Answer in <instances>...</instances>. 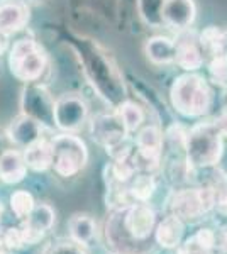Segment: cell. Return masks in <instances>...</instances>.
<instances>
[{
  "instance_id": "29",
  "label": "cell",
  "mask_w": 227,
  "mask_h": 254,
  "mask_svg": "<svg viewBox=\"0 0 227 254\" xmlns=\"http://www.w3.org/2000/svg\"><path fill=\"white\" fill-rule=\"evenodd\" d=\"M197 239L200 241L204 246H207L210 249H216V231H212V229H200L199 232L195 234Z\"/></svg>"
},
{
  "instance_id": "28",
  "label": "cell",
  "mask_w": 227,
  "mask_h": 254,
  "mask_svg": "<svg viewBox=\"0 0 227 254\" xmlns=\"http://www.w3.org/2000/svg\"><path fill=\"white\" fill-rule=\"evenodd\" d=\"M48 254H86L81 246H78L75 243H61L53 246L48 251Z\"/></svg>"
},
{
  "instance_id": "3",
  "label": "cell",
  "mask_w": 227,
  "mask_h": 254,
  "mask_svg": "<svg viewBox=\"0 0 227 254\" xmlns=\"http://www.w3.org/2000/svg\"><path fill=\"white\" fill-rule=\"evenodd\" d=\"M48 55L38 41L22 38L12 44L9 51V68L14 78L24 83H36L48 69Z\"/></svg>"
},
{
  "instance_id": "24",
  "label": "cell",
  "mask_w": 227,
  "mask_h": 254,
  "mask_svg": "<svg viewBox=\"0 0 227 254\" xmlns=\"http://www.w3.org/2000/svg\"><path fill=\"white\" fill-rule=\"evenodd\" d=\"M22 248H26V243H24L20 227H12V225L0 227V251L14 254Z\"/></svg>"
},
{
  "instance_id": "33",
  "label": "cell",
  "mask_w": 227,
  "mask_h": 254,
  "mask_svg": "<svg viewBox=\"0 0 227 254\" xmlns=\"http://www.w3.org/2000/svg\"><path fill=\"white\" fill-rule=\"evenodd\" d=\"M219 121V126H221L222 132H224V136H227V116H222L221 119H217Z\"/></svg>"
},
{
  "instance_id": "5",
  "label": "cell",
  "mask_w": 227,
  "mask_h": 254,
  "mask_svg": "<svg viewBox=\"0 0 227 254\" xmlns=\"http://www.w3.org/2000/svg\"><path fill=\"white\" fill-rule=\"evenodd\" d=\"M219 196L212 187H199V188H183L175 191L170 200V210L173 215L180 217L187 222H195L214 210L217 205Z\"/></svg>"
},
{
  "instance_id": "21",
  "label": "cell",
  "mask_w": 227,
  "mask_h": 254,
  "mask_svg": "<svg viewBox=\"0 0 227 254\" xmlns=\"http://www.w3.org/2000/svg\"><path fill=\"white\" fill-rule=\"evenodd\" d=\"M115 114L119 116V119L122 121L124 127H126L127 132H136L144 122V110L141 105H138L136 102L131 100H124L117 105Z\"/></svg>"
},
{
  "instance_id": "4",
  "label": "cell",
  "mask_w": 227,
  "mask_h": 254,
  "mask_svg": "<svg viewBox=\"0 0 227 254\" xmlns=\"http://www.w3.org/2000/svg\"><path fill=\"white\" fill-rule=\"evenodd\" d=\"M53 144V170L61 178H73L88 163V147L81 137L73 132L58 134L51 139Z\"/></svg>"
},
{
  "instance_id": "6",
  "label": "cell",
  "mask_w": 227,
  "mask_h": 254,
  "mask_svg": "<svg viewBox=\"0 0 227 254\" xmlns=\"http://www.w3.org/2000/svg\"><path fill=\"white\" fill-rule=\"evenodd\" d=\"M20 114L32 117L44 127H55V98L43 85L27 83L20 93Z\"/></svg>"
},
{
  "instance_id": "18",
  "label": "cell",
  "mask_w": 227,
  "mask_h": 254,
  "mask_svg": "<svg viewBox=\"0 0 227 254\" xmlns=\"http://www.w3.org/2000/svg\"><path fill=\"white\" fill-rule=\"evenodd\" d=\"M144 55L156 66H168L175 63V39L168 36H154L144 44Z\"/></svg>"
},
{
  "instance_id": "32",
  "label": "cell",
  "mask_w": 227,
  "mask_h": 254,
  "mask_svg": "<svg viewBox=\"0 0 227 254\" xmlns=\"http://www.w3.org/2000/svg\"><path fill=\"white\" fill-rule=\"evenodd\" d=\"M9 36H5V34H2V32H0V56L3 55V53H5V49H7V46H9Z\"/></svg>"
},
{
  "instance_id": "31",
  "label": "cell",
  "mask_w": 227,
  "mask_h": 254,
  "mask_svg": "<svg viewBox=\"0 0 227 254\" xmlns=\"http://www.w3.org/2000/svg\"><path fill=\"white\" fill-rule=\"evenodd\" d=\"M7 142H9V137H7L5 130L0 129V156L3 154V151L7 149Z\"/></svg>"
},
{
  "instance_id": "2",
  "label": "cell",
  "mask_w": 227,
  "mask_h": 254,
  "mask_svg": "<svg viewBox=\"0 0 227 254\" xmlns=\"http://www.w3.org/2000/svg\"><path fill=\"white\" fill-rule=\"evenodd\" d=\"M171 105L180 116L188 119L204 117L212 107L214 95L209 81L197 73L176 76L170 88Z\"/></svg>"
},
{
  "instance_id": "13",
  "label": "cell",
  "mask_w": 227,
  "mask_h": 254,
  "mask_svg": "<svg viewBox=\"0 0 227 254\" xmlns=\"http://www.w3.org/2000/svg\"><path fill=\"white\" fill-rule=\"evenodd\" d=\"M31 9L24 0H0V32L12 36L26 29Z\"/></svg>"
},
{
  "instance_id": "26",
  "label": "cell",
  "mask_w": 227,
  "mask_h": 254,
  "mask_svg": "<svg viewBox=\"0 0 227 254\" xmlns=\"http://www.w3.org/2000/svg\"><path fill=\"white\" fill-rule=\"evenodd\" d=\"M209 76L217 87L227 88V55H219L216 58H210Z\"/></svg>"
},
{
  "instance_id": "27",
  "label": "cell",
  "mask_w": 227,
  "mask_h": 254,
  "mask_svg": "<svg viewBox=\"0 0 227 254\" xmlns=\"http://www.w3.org/2000/svg\"><path fill=\"white\" fill-rule=\"evenodd\" d=\"M176 249H178L176 254H214V249L204 246L195 236L187 241H181V244Z\"/></svg>"
},
{
  "instance_id": "12",
  "label": "cell",
  "mask_w": 227,
  "mask_h": 254,
  "mask_svg": "<svg viewBox=\"0 0 227 254\" xmlns=\"http://www.w3.org/2000/svg\"><path fill=\"white\" fill-rule=\"evenodd\" d=\"M163 132L156 126H146L136 136V163H150L151 166H156L159 163L161 153H163Z\"/></svg>"
},
{
  "instance_id": "7",
  "label": "cell",
  "mask_w": 227,
  "mask_h": 254,
  "mask_svg": "<svg viewBox=\"0 0 227 254\" xmlns=\"http://www.w3.org/2000/svg\"><path fill=\"white\" fill-rule=\"evenodd\" d=\"M88 105L76 93H65L55 100V127L63 132H76L86 122Z\"/></svg>"
},
{
  "instance_id": "22",
  "label": "cell",
  "mask_w": 227,
  "mask_h": 254,
  "mask_svg": "<svg viewBox=\"0 0 227 254\" xmlns=\"http://www.w3.org/2000/svg\"><path fill=\"white\" fill-rule=\"evenodd\" d=\"M127 190H129V193L136 203H146L152 196V193H154L156 182L150 173L134 175V178L131 180V185L127 187Z\"/></svg>"
},
{
  "instance_id": "11",
  "label": "cell",
  "mask_w": 227,
  "mask_h": 254,
  "mask_svg": "<svg viewBox=\"0 0 227 254\" xmlns=\"http://www.w3.org/2000/svg\"><path fill=\"white\" fill-rule=\"evenodd\" d=\"M197 17V5L193 0H164L161 7L163 27L173 31H183L192 27Z\"/></svg>"
},
{
  "instance_id": "1",
  "label": "cell",
  "mask_w": 227,
  "mask_h": 254,
  "mask_svg": "<svg viewBox=\"0 0 227 254\" xmlns=\"http://www.w3.org/2000/svg\"><path fill=\"white\" fill-rule=\"evenodd\" d=\"M224 154V132L219 121L199 122L187 132L185 156L190 168H214Z\"/></svg>"
},
{
  "instance_id": "17",
  "label": "cell",
  "mask_w": 227,
  "mask_h": 254,
  "mask_svg": "<svg viewBox=\"0 0 227 254\" xmlns=\"http://www.w3.org/2000/svg\"><path fill=\"white\" fill-rule=\"evenodd\" d=\"M22 154L24 159H26L27 170H32L36 173H43V171H48L49 168H53L55 153H53L51 139L41 137L34 144L22 149Z\"/></svg>"
},
{
  "instance_id": "10",
  "label": "cell",
  "mask_w": 227,
  "mask_h": 254,
  "mask_svg": "<svg viewBox=\"0 0 227 254\" xmlns=\"http://www.w3.org/2000/svg\"><path fill=\"white\" fill-rule=\"evenodd\" d=\"M56 220V212L49 203H36L32 212L22 220V232L26 246H34L44 239V236L53 229Z\"/></svg>"
},
{
  "instance_id": "8",
  "label": "cell",
  "mask_w": 227,
  "mask_h": 254,
  "mask_svg": "<svg viewBox=\"0 0 227 254\" xmlns=\"http://www.w3.org/2000/svg\"><path fill=\"white\" fill-rule=\"evenodd\" d=\"M90 134L97 144L109 153L127 141V130L117 114H98L90 122Z\"/></svg>"
},
{
  "instance_id": "9",
  "label": "cell",
  "mask_w": 227,
  "mask_h": 254,
  "mask_svg": "<svg viewBox=\"0 0 227 254\" xmlns=\"http://www.w3.org/2000/svg\"><path fill=\"white\" fill-rule=\"evenodd\" d=\"M175 63L187 73H195L204 66L205 56L199 43V34L193 29L178 31L175 38Z\"/></svg>"
},
{
  "instance_id": "16",
  "label": "cell",
  "mask_w": 227,
  "mask_h": 254,
  "mask_svg": "<svg viewBox=\"0 0 227 254\" xmlns=\"http://www.w3.org/2000/svg\"><path fill=\"white\" fill-rule=\"evenodd\" d=\"M185 234V222L176 215H166L159 224L154 227V239L156 244L163 249H176L183 241Z\"/></svg>"
},
{
  "instance_id": "19",
  "label": "cell",
  "mask_w": 227,
  "mask_h": 254,
  "mask_svg": "<svg viewBox=\"0 0 227 254\" xmlns=\"http://www.w3.org/2000/svg\"><path fill=\"white\" fill-rule=\"evenodd\" d=\"M68 231L73 243L85 248L97 237V224L88 214H73L68 220Z\"/></svg>"
},
{
  "instance_id": "35",
  "label": "cell",
  "mask_w": 227,
  "mask_h": 254,
  "mask_svg": "<svg viewBox=\"0 0 227 254\" xmlns=\"http://www.w3.org/2000/svg\"><path fill=\"white\" fill-rule=\"evenodd\" d=\"M115 254H122V253H115Z\"/></svg>"
},
{
  "instance_id": "23",
  "label": "cell",
  "mask_w": 227,
  "mask_h": 254,
  "mask_svg": "<svg viewBox=\"0 0 227 254\" xmlns=\"http://www.w3.org/2000/svg\"><path fill=\"white\" fill-rule=\"evenodd\" d=\"M12 214L17 217L19 220H24L31 214L32 208L36 205V200L29 190H15L9 198Z\"/></svg>"
},
{
  "instance_id": "14",
  "label": "cell",
  "mask_w": 227,
  "mask_h": 254,
  "mask_svg": "<svg viewBox=\"0 0 227 254\" xmlns=\"http://www.w3.org/2000/svg\"><path fill=\"white\" fill-rule=\"evenodd\" d=\"M9 142H12L15 147L26 149L27 146L34 144L36 141H39L43 137L44 126L39 124L38 121H34L32 117H27L24 114H20L19 117H15L10 122L9 129L5 130Z\"/></svg>"
},
{
  "instance_id": "25",
  "label": "cell",
  "mask_w": 227,
  "mask_h": 254,
  "mask_svg": "<svg viewBox=\"0 0 227 254\" xmlns=\"http://www.w3.org/2000/svg\"><path fill=\"white\" fill-rule=\"evenodd\" d=\"M164 0H138V9L141 19L151 27H163L161 20V7Z\"/></svg>"
},
{
  "instance_id": "34",
  "label": "cell",
  "mask_w": 227,
  "mask_h": 254,
  "mask_svg": "<svg viewBox=\"0 0 227 254\" xmlns=\"http://www.w3.org/2000/svg\"><path fill=\"white\" fill-rule=\"evenodd\" d=\"M2 217H3V205H2V202H0V224H2Z\"/></svg>"
},
{
  "instance_id": "15",
  "label": "cell",
  "mask_w": 227,
  "mask_h": 254,
  "mask_svg": "<svg viewBox=\"0 0 227 254\" xmlns=\"http://www.w3.org/2000/svg\"><path fill=\"white\" fill-rule=\"evenodd\" d=\"M27 176V165L20 149H5L0 156V180L5 185H17Z\"/></svg>"
},
{
  "instance_id": "30",
  "label": "cell",
  "mask_w": 227,
  "mask_h": 254,
  "mask_svg": "<svg viewBox=\"0 0 227 254\" xmlns=\"http://www.w3.org/2000/svg\"><path fill=\"white\" fill-rule=\"evenodd\" d=\"M216 248L222 254H227V224L221 225V229L216 232Z\"/></svg>"
},
{
  "instance_id": "20",
  "label": "cell",
  "mask_w": 227,
  "mask_h": 254,
  "mask_svg": "<svg viewBox=\"0 0 227 254\" xmlns=\"http://www.w3.org/2000/svg\"><path fill=\"white\" fill-rule=\"evenodd\" d=\"M199 43L204 56L216 58L219 55H227V29L209 26L199 34Z\"/></svg>"
}]
</instances>
